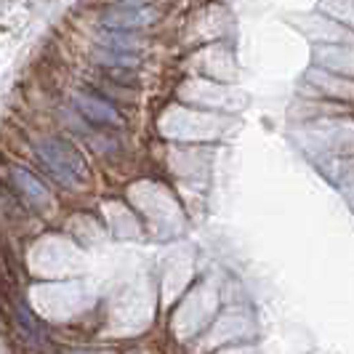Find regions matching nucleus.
<instances>
[{
  "mask_svg": "<svg viewBox=\"0 0 354 354\" xmlns=\"http://www.w3.org/2000/svg\"><path fill=\"white\" fill-rule=\"evenodd\" d=\"M155 21V11L149 8H131V11H118V14H106L104 24L112 30H139Z\"/></svg>",
  "mask_w": 354,
  "mask_h": 354,
  "instance_id": "nucleus-4",
  "label": "nucleus"
},
{
  "mask_svg": "<svg viewBox=\"0 0 354 354\" xmlns=\"http://www.w3.org/2000/svg\"><path fill=\"white\" fill-rule=\"evenodd\" d=\"M11 181H14L19 195L27 200L30 208H35V211H51V203H53L51 192H48V187H46L35 174H30L27 168L14 165V168H11Z\"/></svg>",
  "mask_w": 354,
  "mask_h": 354,
  "instance_id": "nucleus-2",
  "label": "nucleus"
},
{
  "mask_svg": "<svg viewBox=\"0 0 354 354\" xmlns=\"http://www.w3.org/2000/svg\"><path fill=\"white\" fill-rule=\"evenodd\" d=\"M96 62H102V64H118V67H133L136 64V59L131 53H120V51H102Z\"/></svg>",
  "mask_w": 354,
  "mask_h": 354,
  "instance_id": "nucleus-5",
  "label": "nucleus"
},
{
  "mask_svg": "<svg viewBox=\"0 0 354 354\" xmlns=\"http://www.w3.org/2000/svg\"><path fill=\"white\" fill-rule=\"evenodd\" d=\"M75 106H77L80 115L93 125H115V128L123 125L120 112L109 104V102L93 96V93H77V96H75Z\"/></svg>",
  "mask_w": 354,
  "mask_h": 354,
  "instance_id": "nucleus-3",
  "label": "nucleus"
},
{
  "mask_svg": "<svg viewBox=\"0 0 354 354\" xmlns=\"http://www.w3.org/2000/svg\"><path fill=\"white\" fill-rule=\"evenodd\" d=\"M35 152L40 162L46 165V171L51 174L59 184L70 187V189H80L88 181V168L83 155L64 139H53L46 136L35 144Z\"/></svg>",
  "mask_w": 354,
  "mask_h": 354,
  "instance_id": "nucleus-1",
  "label": "nucleus"
}]
</instances>
